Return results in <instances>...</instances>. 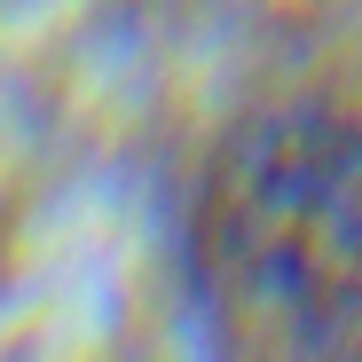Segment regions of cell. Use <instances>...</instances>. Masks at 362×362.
Masks as SVG:
<instances>
[{"label":"cell","mask_w":362,"mask_h":362,"mask_svg":"<svg viewBox=\"0 0 362 362\" xmlns=\"http://www.w3.org/2000/svg\"><path fill=\"white\" fill-rule=\"evenodd\" d=\"M181 299L213 354L362 346V103L291 87L236 110L181 197Z\"/></svg>","instance_id":"cell-1"}]
</instances>
